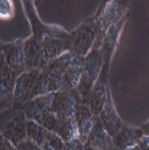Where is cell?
I'll list each match as a JSON object with an SVG mask.
<instances>
[{"mask_svg":"<svg viewBox=\"0 0 149 150\" xmlns=\"http://www.w3.org/2000/svg\"><path fill=\"white\" fill-rule=\"evenodd\" d=\"M51 100H52V93L35 97L25 103L23 112H25L26 120L36 121L38 124L45 127L48 131L56 133L59 120L51 111Z\"/></svg>","mask_w":149,"mask_h":150,"instance_id":"cell-1","label":"cell"},{"mask_svg":"<svg viewBox=\"0 0 149 150\" xmlns=\"http://www.w3.org/2000/svg\"><path fill=\"white\" fill-rule=\"evenodd\" d=\"M103 67V58L98 52V46L94 45L93 49L83 58V71H81V78L80 82L75 88V97L81 100V103L86 104L88 101V95L93 88L94 82L97 81L98 74Z\"/></svg>","mask_w":149,"mask_h":150,"instance_id":"cell-2","label":"cell"},{"mask_svg":"<svg viewBox=\"0 0 149 150\" xmlns=\"http://www.w3.org/2000/svg\"><path fill=\"white\" fill-rule=\"evenodd\" d=\"M130 3L132 0H110V1L104 3L101 9H98V12H97V38H96L94 45L98 46L106 30L112 25L117 23L119 20H122L126 16V12H128Z\"/></svg>","mask_w":149,"mask_h":150,"instance_id":"cell-3","label":"cell"},{"mask_svg":"<svg viewBox=\"0 0 149 150\" xmlns=\"http://www.w3.org/2000/svg\"><path fill=\"white\" fill-rule=\"evenodd\" d=\"M39 95H43L41 69H28L16 76L13 101L25 104L26 101Z\"/></svg>","mask_w":149,"mask_h":150,"instance_id":"cell-4","label":"cell"},{"mask_svg":"<svg viewBox=\"0 0 149 150\" xmlns=\"http://www.w3.org/2000/svg\"><path fill=\"white\" fill-rule=\"evenodd\" d=\"M71 58H73L71 52H65L61 56H58L56 59L48 62L41 69L43 94L56 93L59 90H64V71L68 62L71 61Z\"/></svg>","mask_w":149,"mask_h":150,"instance_id":"cell-5","label":"cell"},{"mask_svg":"<svg viewBox=\"0 0 149 150\" xmlns=\"http://www.w3.org/2000/svg\"><path fill=\"white\" fill-rule=\"evenodd\" d=\"M71 36V49L70 52L77 56H86L96 43L97 38V13L88 18L86 22H83L73 33Z\"/></svg>","mask_w":149,"mask_h":150,"instance_id":"cell-6","label":"cell"},{"mask_svg":"<svg viewBox=\"0 0 149 150\" xmlns=\"http://www.w3.org/2000/svg\"><path fill=\"white\" fill-rule=\"evenodd\" d=\"M0 134L13 147L26 139V117L23 110L0 117Z\"/></svg>","mask_w":149,"mask_h":150,"instance_id":"cell-7","label":"cell"},{"mask_svg":"<svg viewBox=\"0 0 149 150\" xmlns=\"http://www.w3.org/2000/svg\"><path fill=\"white\" fill-rule=\"evenodd\" d=\"M70 49H71V36L65 30H59L54 35H43L41 38V52L45 65L62 54L70 52Z\"/></svg>","mask_w":149,"mask_h":150,"instance_id":"cell-8","label":"cell"},{"mask_svg":"<svg viewBox=\"0 0 149 150\" xmlns=\"http://www.w3.org/2000/svg\"><path fill=\"white\" fill-rule=\"evenodd\" d=\"M77 104H78V98L75 97V94L73 91L59 90L56 93H52L51 111L59 121L74 118Z\"/></svg>","mask_w":149,"mask_h":150,"instance_id":"cell-9","label":"cell"},{"mask_svg":"<svg viewBox=\"0 0 149 150\" xmlns=\"http://www.w3.org/2000/svg\"><path fill=\"white\" fill-rule=\"evenodd\" d=\"M109 67L110 65L103 64L101 71L98 74V78L94 82L93 88L90 91V95H88V107L93 111L94 115H98L107 95L110 93V90H109Z\"/></svg>","mask_w":149,"mask_h":150,"instance_id":"cell-10","label":"cell"},{"mask_svg":"<svg viewBox=\"0 0 149 150\" xmlns=\"http://www.w3.org/2000/svg\"><path fill=\"white\" fill-rule=\"evenodd\" d=\"M126 20H128V18L125 16L122 20H119L117 23L112 25L106 30L104 36H103L100 45H98V52H100V55L103 58V64L104 65H110V61H112L113 54H114V51L117 48L119 38H120V33L123 30V26H125Z\"/></svg>","mask_w":149,"mask_h":150,"instance_id":"cell-11","label":"cell"},{"mask_svg":"<svg viewBox=\"0 0 149 150\" xmlns=\"http://www.w3.org/2000/svg\"><path fill=\"white\" fill-rule=\"evenodd\" d=\"M97 118L100 120V123L103 124L104 130L107 131V134H109L112 139L117 134V131L120 130V127L123 126L122 118L119 117L117 110H116V107H114V103H113V98H112V94L110 93L107 95V98H106V101H104L101 110L98 112Z\"/></svg>","mask_w":149,"mask_h":150,"instance_id":"cell-12","label":"cell"},{"mask_svg":"<svg viewBox=\"0 0 149 150\" xmlns=\"http://www.w3.org/2000/svg\"><path fill=\"white\" fill-rule=\"evenodd\" d=\"M4 56V65L9 67L16 75L25 71V56H23V42L16 40L12 43L0 45Z\"/></svg>","mask_w":149,"mask_h":150,"instance_id":"cell-13","label":"cell"},{"mask_svg":"<svg viewBox=\"0 0 149 150\" xmlns=\"http://www.w3.org/2000/svg\"><path fill=\"white\" fill-rule=\"evenodd\" d=\"M23 56H25V71L28 69H42L45 67L41 52V39L31 36L23 40Z\"/></svg>","mask_w":149,"mask_h":150,"instance_id":"cell-14","label":"cell"},{"mask_svg":"<svg viewBox=\"0 0 149 150\" xmlns=\"http://www.w3.org/2000/svg\"><path fill=\"white\" fill-rule=\"evenodd\" d=\"M16 76L18 75L6 65L0 69V110H6L13 101Z\"/></svg>","mask_w":149,"mask_h":150,"instance_id":"cell-15","label":"cell"},{"mask_svg":"<svg viewBox=\"0 0 149 150\" xmlns=\"http://www.w3.org/2000/svg\"><path fill=\"white\" fill-rule=\"evenodd\" d=\"M97 115H94L93 111L90 110V107L84 103H78L77 107H75V112H74V120L75 124H77V130H78V139L81 142L86 143L87 140V136L93 127V123L96 120Z\"/></svg>","mask_w":149,"mask_h":150,"instance_id":"cell-16","label":"cell"},{"mask_svg":"<svg viewBox=\"0 0 149 150\" xmlns=\"http://www.w3.org/2000/svg\"><path fill=\"white\" fill-rule=\"evenodd\" d=\"M87 144L93 146L94 149L97 150H113L114 149V143H113V139L107 134V131L104 130L103 124L100 123V120L96 117L93 123V127L87 136V140H86Z\"/></svg>","mask_w":149,"mask_h":150,"instance_id":"cell-17","label":"cell"},{"mask_svg":"<svg viewBox=\"0 0 149 150\" xmlns=\"http://www.w3.org/2000/svg\"><path fill=\"white\" fill-rule=\"evenodd\" d=\"M145 136L143 129L139 127H132V126H122L120 130L117 131V134L113 137V143L114 147L117 150H125L128 147H132L135 144H138V142Z\"/></svg>","mask_w":149,"mask_h":150,"instance_id":"cell-18","label":"cell"},{"mask_svg":"<svg viewBox=\"0 0 149 150\" xmlns=\"http://www.w3.org/2000/svg\"><path fill=\"white\" fill-rule=\"evenodd\" d=\"M83 58L73 54L71 61L68 62V65H67V68L64 71V90L75 93V88H77V85L80 82V78H81Z\"/></svg>","mask_w":149,"mask_h":150,"instance_id":"cell-19","label":"cell"},{"mask_svg":"<svg viewBox=\"0 0 149 150\" xmlns=\"http://www.w3.org/2000/svg\"><path fill=\"white\" fill-rule=\"evenodd\" d=\"M56 134H58L65 143H67V142H71V140H74V139H78V130H77V124H75L74 118L59 121Z\"/></svg>","mask_w":149,"mask_h":150,"instance_id":"cell-20","label":"cell"},{"mask_svg":"<svg viewBox=\"0 0 149 150\" xmlns=\"http://www.w3.org/2000/svg\"><path fill=\"white\" fill-rule=\"evenodd\" d=\"M46 129L42 127L41 124H38L36 121L32 120H26V139L32 140L34 143H36L39 146H42L45 136H46Z\"/></svg>","mask_w":149,"mask_h":150,"instance_id":"cell-21","label":"cell"},{"mask_svg":"<svg viewBox=\"0 0 149 150\" xmlns=\"http://www.w3.org/2000/svg\"><path fill=\"white\" fill-rule=\"evenodd\" d=\"M65 142L54 131H46L45 140L42 143V150H64Z\"/></svg>","mask_w":149,"mask_h":150,"instance_id":"cell-22","label":"cell"},{"mask_svg":"<svg viewBox=\"0 0 149 150\" xmlns=\"http://www.w3.org/2000/svg\"><path fill=\"white\" fill-rule=\"evenodd\" d=\"M16 9L13 0H0V20H10L15 18Z\"/></svg>","mask_w":149,"mask_h":150,"instance_id":"cell-23","label":"cell"},{"mask_svg":"<svg viewBox=\"0 0 149 150\" xmlns=\"http://www.w3.org/2000/svg\"><path fill=\"white\" fill-rule=\"evenodd\" d=\"M15 150H42V147L39 144H36V143H34L32 140L25 139V140H22L19 143L18 146H15Z\"/></svg>","mask_w":149,"mask_h":150,"instance_id":"cell-24","label":"cell"},{"mask_svg":"<svg viewBox=\"0 0 149 150\" xmlns=\"http://www.w3.org/2000/svg\"><path fill=\"white\" fill-rule=\"evenodd\" d=\"M84 149V142H81L80 139H74L71 142H67L64 150H83Z\"/></svg>","mask_w":149,"mask_h":150,"instance_id":"cell-25","label":"cell"},{"mask_svg":"<svg viewBox=\"0 0 149 150\" xmlns=\"http://www.w3.org/2000/svg\"><path fill=\"white\" fill-rule=\"evenodd\" d=\"M138 147L140 150H149V137L146 134L138 142Z\"/></svg>","mask_w":149,"mask_h":150,"instance_id":"cell-26","label":"cell"},{"mask_svg":"<svg viewBox=\"0 0 149 150\" xmlns=\"http://www.w3.org/2000/svg\"><path fill=\"white\" fill-rule=\"evenodd\" d=\"M0 150H13V146L0 134Z\"/></svg>","mask_w":149,"mask_h":150,"instance_id":"cell-27","label":"cell"},{"mask_svg":"<svg viewBox=\"0 0 149 150\" xmlns=\"http://www.w3.org/2000/svg\"><path fill=\"white\" fill-rule=\"evenodd\" d=\"M4 67V56H3V52H1V48H0V69Z\"/></svg>","mask_w":149,"mask_h":150,"instance_id":"cell-28","label":"cell"},{"mask_svg":"<svg viewBox=\"0 0 149 150\" xmlns=\"http://www.w3.org/2000/svg\"><path fill=\"white\" fill-rule=\"evenodd\" d=\"M83 150H97V149H94L93 146H90V144L84 143V149H83Z\"/></svg>","mask_w":149,"mask_h":150,"instance_id":"cell-29","label":"cell"},{"mask_svg":"<svg viewBox=\"0 0 149 150\" xmlns=\"http://www.w3.org/2000/svg\"><path fill=\"white\" fill-rule=\"evenodd\" d=\"M125 150H140V149L138 147V144H135V146H132V147H128V149H125Z\"/></svg>","mask_w":149,"mask_h":150,"instance_id":"cell-30","label":"cell"}]
</instances>
